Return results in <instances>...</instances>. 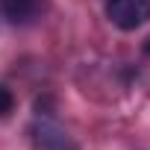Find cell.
<instances>
[{"label": "cell", "instance_id": "obj_4", "mask_svg": "<svg viewBox=\"0 0 150 150\" xmlns=\"http://www.w3.org/2000/svg\"><path fill=\"white\" fill-rule=\"evenodd\" d=\"M12 109H15V94L6 86H0V118H6Z\"/></svg>", "mask_w": 150, "mask_h": 150}, {"label": "cell", "instance_id": "obj_5", "mask_svg": "<svg viewBox=\"0 0 150 150\" xmlns=\"http://www.w3.org/2000/svg\"><path fill=\"white\" fill-rule=\"evenodd\" d=\"M144 53H150V38H147V41H144Z\"/></svg>", "mask_w": 150, "mask_h": 150}, {"label": "cell", "instance_id": "obj_3", "mask_svg": "<svg viewBox=\"0 0 150 150\" xmlns=\"http://www.w3.org/2000/svg\"><path fill=\"white\" fill-rule=\"evenodd\" d=\"M0 3H3V12L12 24H27L38 9V0H0Z\"/></svg>", "mask_w": 150, "mask_h": 150}, {"label": "cell", "instance_id": "obj_2", "mask_svg": "<svg viewBox=\"0 0 150 150\" xmlns=\"http://www.w3.org/2000/svg\"><path fill=\"white\" fill-rule=\"evenodd\" d=\"M33 147L35 150H77V144L71 141V135L65 129H59L56 124H50V121L35 124V129H33Z\"/></svg>", "mask_w": 150, "mask_h": 150}, {"label": "cell", "instance_id": "obj_1", "mask_svg": "<svg viewBox=\"0 0 150 150\" xmlns=\"http://www.w3.org/2000/svg\"><path fill=\"white\" fill-rule=\"evenodd\" d=\"M106 15L124 33L138 30L150 21V0H106Z\"/></svg>", "mask_w": 150, "mask_h": 150}]
</instances>
